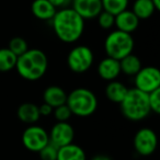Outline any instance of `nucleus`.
<instances>
[{
	"label": "nucleus",
	"instance_id": "nucleus-1",
	"mask_svg": "<svg viewBox=\"0 0 160 160\" xmlns=\"http://www.w3.org/2000/svg\"><path fill=\"white\" fill-rule=\"evenodd\" d=\"M51 21L56 36L64 43L77 42L85 31V20L72 8L67 7L56 11Z\"/></svg>",
	"mask_w": 160,
	"mask_h": 160
},
{
	"label": "nucleus",
	"instance_id": "nucleus-2",
	"mask_svg": "<svg viewBox=\"0 0 160 160\" xmlns=\"http://www.w3.org/2000/svg\"><path fill=\"white\" fill-rule=\"evenodd\" d=\"M48 59L46 54L38 48H29L17 59L16 69L25 80L35 81L46 73Z\"/></svg>",
	"mask_w": 160,
	"mask_h": 160
},
{
	"label": "nucleus",
	"instance_id": "nucleus-3",
	"mask_svg": "<svg viewBox=\"0 0 160 160\" xmlns=\"http://www.w3.org/2000/svg\"><path fill=\"white\" fill-rule=\"evenodd\" d=\"M120 108L123 116L133 122L145 120L151 112L148 102V93L136 88L127 90V93L120 103Z\"/></svg>",
	"mask_w": 160,
	"mask_h": 160
},
{
	"label": "nucleus",
	"instance_id": "nucleus-4",
	"mask_svg": "<svg viewBox=\"0 0 160 160\" xmlns=\"http://www.w3.org/2000/svg\"><path fill=\"white\" fill-rule=\"evenodd\" d=\"M66 104L72 115L79 118L90 116L98 109V99L93 91L87 88H77L67 94Z\"/></svg>",
	"mask_w": 160,
	"mask_h": 160
},
{
	"label": "nucleus",
	"instance_id": "nucleus-5",
	"mask_svg": "<svg viewBox=\"0 0 160 160\" xmlns=\"http://www.w3.org/2000/svg\"><path fill=\"white\" fill-rule=\"evenodd\" d=\"M134 45L135 43L132 34L115 30L105 38L104 51L109 57L121 60L133 53Z\"/></svg>",
	"mask_w": 160,
	"mask_h": 160
},
{
	"label": "nucleus",
	"instance_id": "nucleus-6",
	"mask_svg": "<svg viewBox=\"0 0 160 160\" xmlns=\"http://www.w3.org/2000/svg\"><path fill=\"white\" fill-rule=\"evenodd\" d=\"M94 60L93 52L86 45H78L70 49L67 56V65L72 72L83 73L89 70Z\"/></svg>",
	"mask_w": 160,
	"mask_h": 160
},
{
	"label": "nucleus",
	"instance_id": "nucleus-7",
	"mask_svg": "<svg viewBox=\"0 0 160 160\" xmlns=\"http://www.w3.org/2000/svg\"><path fill=\"white\" fill-rule=\"evenodd\" d=\"M135 88L145 93H150L160 88V71L153 66L142 67L134 76Z\"/></svg>",
	"mask_w": 160,
	"mask_h": 160
},
{
	"label": "nucleus",
	"instance_id": "nucleus-8",
	"mask_svg": "<svg viewBox=\"0 0 160 160\" xmlns=\"http://www.w3.org/2000/svg\"><path fill=\"white\" fill-rule=\"evenodd\" d=\"M48 142V132L42 126L32 124L27 127L22 134L23 146L32 152H38Z\"/></svg>",
	"mask_w": 160,
	"mask_h": 160
},
{
	"label": "nucleus",
	"instance_id": "nucleus-9",
	"mask_svg": "<svg viewBox=\"0 0 160 160\" xmlns=\"http://www.w3.org/2000/svg\"><path fill=\"white\" fill-rule=\"evenodd\" d=\"M134 148L138 155L142 157L151 156L158 146V138L151 128L142 127L136 132L134 136Z\"/></svg>",
	"mask_w": 160,
	"mask_h": 160
},
{
	"label": "nucleus",
	"instance_id": "nucleus-10",
	"mask_svg": "<svg viewBox=\"0 0 160 160\" xmlns=\"http://www.w3.org/2000/svg\"><path fill=\"white\" fill-rule=\"evenodd\" d=\"M75 138V129L68 122H57L52 126L48 133L49 142L60 148L71 144Z\"/></svg>",
	"mask_w": 160,
	"mask_h": 160
},
{
	"label": "nucleus",
	"instance_id": "nucleus-11",
	"mask_svg": "<svg viewBox=\"0 0 160 160\" xmlns=\"http://www.w3.org/2000/svg\"><path fill=\"white\" fill-rule=\"evenodd\" d=\"M72 9L83 20L94 19L102 11L101 0H71Z\"/></svg>",
	"mask_w": 160,
	"mask_h": 160
},
{
	"label": "nucleus",
	"instance_id": "nucleus-12",
	"mask_svg": "<svg viewBox=\"0 0 160 160\" xmlns=\"http://www.w3.org/2000/svg\"><path fill=\"white\" fill-rule=\"evenodd\" d=\"M98 73L105 81L115 80L121 75L120 60L107 56L98 65Z\"/></svg>",
	"mask_w": 160,
	"mask_h": 160
},
{
	"label": "nucleus",
	"instance_id": "nucleus-13",
	"mask_svg": "<svg viewBox=\"0 0 160 160\" xmlns=\"http://www.w3.org/2000/svg\"><path fill=\"white\" fill-rule=\"evenodd\" d=\"M139 21L140 20L135 16V13L132 10L126 9L115 16L114 25L120 31L132 34L137 30L138 25H139Z\"/></svg>",
	"mask_w": 160,
	"mask_h": 160
},
{
	"label": "nucleus",
	"instance_id": "nucleus-14",
	"mask_svg": "<svg viewBox=\"0 0 160 160\" xmlns=\"http://www.w3.org/2000/svg\"><path fill=\"white\" fill-rule=\"evenodd\" d=\"M67 100V93L62 88L58 86H49L43 92V101L52 108L65 104Z\"/></svg>",
	"mask_w": 160,
	"mask_h": 160
},
{
	"label": "nucleus",
	"instance_id": "nucleus-15",
	"mask_svg": "<svg viewBox=\"0 0 160 160\" xmlns=\"http://www.w3.org/2000/svg\"><path fill=\"white\" fill-rule=\"evenodd\" d=\"M31 10L35 18L43 21L52 20L57 11V9L49 2L48 0H34L32 2Z\"/></svg>",
	"mask_w": 160,
	"mask_h": 160
},
{
	"label": "nucleus",
	"instance_id": "nucleus-16",
	"mask_svg": "<svg viewBox=\"0 0 160 160\" xmlns=\"http://www.w3.org/2000/svg\"><path fill=\"white\" fill-rule=\"evenodd\" d=\"M17 116L21 122L29 125L35 124L41 118L38 107L31 102L22 103L17 110Z\"/></svg>",
	"mask_w": 160,
	"mask_h": 160
},
{
	"label": "nucleus",
	"instance_id": "nucleus-17",
	"mask_svg": "<svg viewBox=\"0 0 160 160\" xmlns=\"http://www.w3.org/2000/svg\"><path fill=\"white\" fill-rule=\"evenodd\" d=\"M56 160H87V155L79 145L71 142L58 148Z\"/></svg>",
	"mask_w": 160,
	"mask_h": 160
},
{
	"label": "nucleus",
	"instance_id": "nucleus-18",
	"mask_svg": "<svg viewBox=\"0 0 160 160\" xmlns=\"http://www.w3.org/2000/svg\"><path fill=\"white\" fill-rule=\"evenodd\" d=\"M127 90H128V88L124 83L121 82V81H118L115 79L112 80V81H109V83L107 85V87H105V96L111 102L120 104L123 99H124L125 94L127 93Z\"/></svg>",
	"mask_w": 160,
	"mask_h": 160
},
{
	"label": "nucleus",
	"instance_id": "nucleus-19",
	"mask_svg": "<svg viewBox=\"0 0 160 160\" xmlns=\"http://www.w3.org/2000/svg\"><path fill=\"white\" fill-rule=\"evenodd\" d=\"M120 66L121 72L125 73L126 76H131V77H134L142 67L140 59L133 53L122 58L120 60Z\"/></svg>",
	"mask_w": 160,
	"mask_h": 160
},
{
	"label": "nucleus",
	"instance_id": "nucleus-20",
	"mask_svg": "<svg viewBox=\"0 0 160 160\" xmlns=\"http://www.w3.org/2000/svg\"><path fill=\"white\" fill-rule=\"evenodd\" d=\"M132 11L139 20H146L155 13L156 8L151 0H135Z\"/></svg>",
	"mask_w": 160,
	"mask_h": 160
},
{
	"label": "nucleus",
	"instance_id": "nucleus-21",
	"mask_svg": "<svg viewBox=\"0 0 160 160\" xmlns=\"http://www.w3.org/2000/svg\"><path fill=\"white\" fill-rule=\"evenodd\" d=\"M17 59L18 56H16L8 47L0 48V71L7 72L16 68Z\"/></svg>",
	"mask_w": 160,
	"mask_h": 160
},
{
	"label": "nucleus",
	"instance_id": "nucleus-22",
	"mask_svg": "<svg viewBox=\"0 0 160 160\" xmlns=\"http://www.w3.org/2000/svg\"><path fill=\"white\" fill-rule=\"evenodd\" d=\"M129 0H101L102 10L116 16L120 12L127 9Z\"/></svg>",
	"mask_w": 160,
	"mask_h": 160
},
{
	"label": "nucleus",
	"instance_id": "nucleus-23",
	"mask_svg": "<svg viewBox=\"0 0 160 160\" xmlns=\"http://www.w3.org/2000/svg\"><path fill=\"white\" fill-rule=\"evenodd\" d=\"M8 48L16 56H21L23 53L29 49V46H28V43L24 38H20V36H17V38H13L10 40L9 45H8Z\"/></svg>",
	"mask_w": 160,
	"mask_h": 160
},
{
	"label": "nucleus",
	"instance_id": "nucleus-24",
	"mask_svg": "<svg viewBox=\"0 0 160 160\" xmlns=\"http://www.w3.org/2000/svg\"><path fill=\"white\" fill-rule=\"evenodd\" d=\"M53 115H54V118H56L57 122H68V120L71 118L72 113H71L68 105L65 103V104H62V105H59V107L54 108Z\"/></svg>",
	"mask_w": 160,
	"mask_h": 160
},
{
	"label": "nucleus",
	"instance_id": "nucleus-25",
	"mask_svg": "<svg viewBox=\"0 0 160 160\" xmlns=\"http://www.w3.org/2000/svg\"><path fill=\"white\" fill-rule=\"evenodd\" d=\"M98 18V23L102 29L104 30H110L112 27H114V21H115V16H113L110 12H107L104 10L99 13Z\"/></svg>",
	"mask_w": 160,
	"mask_h": 160
},
{
	"label": "nucleus",
	"instance_id": "nucleus-26",
	"mask_svg": "<svg viewBox=\"0 0 160 160\" xmlns=\"http://www.w3.org/2000/svg\"><path fill=\"white\" fill-rule=\"evenodd\" d=\"M57 152L58 148L51 142H48L46 146H44L38 151L41 160H56L57 159Z\"/></svg>",
	"mask_w": 160,
	"mask_h": 160
},
{
	"label": "nucleus",
	"instance_id": "nucleus-27",
	"mask_svg": "<svg viewBox=\"0 0 160 160\" xmlns=\"http://www.w3.org/2000/svg\"><path fill=\"white\" fill-rule=\"evenodd\" d=\"M148 102L150 111L156 114L160 113V88L148 93Z\"/></svg>",
	"mask_w": 160,
	"mask_h": 160
},
{
	"label": "nucleus",
	"instance_id": "nucleus-28",
	"mask_svg": "<svg viewBox=\"0 0 160 160\" xmlns=\"http://www.w3.org/2000/svg\"><path fill=\"white\" fill-rule=\"evenodd\" d=\"M53 108L51 105L46 104V103H43L42 105L38 107V111H40L41 116H49L53 114Z\"/></svg>",
	"mask_w": 160,
	"mask_h": 160
},
{
	"label": "nucleus",
	"instance_id": "nucleus-29",
	"mask_svg": "<svg viewBox=\"0 0 160 160\" xmlns=\"http://www.w3.org/2000/svg\"><path fill=\"white\" fill-rule=\"evenodd\" d=\"M49 2L57 9V8H67L71 3V0H48Z\"/></svg>",
	"mask_w": 160,
	"mask_h": 160
},
{
	"label": "nucleus",
	"instance_id": "nucleus-30",
	"mask_svg": "<svg viewBox=\"0 0 160 160\" xmlns=\"http://www.w3.org/2000/svg\"><path fill=\"white\" fill-rule=\"evenodd\" d=\"M91 160H112L109 156L107 155H96L91 158Z\"/></svg>",
	"mask_w": 160,
	"mask_h": 160
},
{
	"label": "nucleus",
	"instance_id": "nucleus-31",
	"mask_svg": "<svg viewBox=\"0 0 160 160\" xmlns=\"http://www.w3.org/2000/svg\"><path fill=\"white\" fill-rule=\"evenodd\" d=\"M151 2L153 3L156 10H160V0H151Z\"/></svg>",
	"mask_w": 160,
	"mask_h": 160
}]
</instances>
